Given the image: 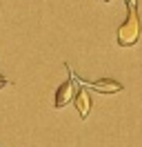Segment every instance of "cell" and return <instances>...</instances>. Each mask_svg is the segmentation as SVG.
Masks as SVG:
<instances>
[{
	"instance_id": "cell-1",
	"label": "cell",
	"mask_w": 142,
	"mask_h": 147,
	"mask_svg": "<svg viewBox=\"0 0 142 147\" xmlns=\"http://www.w3.org/2000/svg\"><path fill=\"white\" fill-rule=\"evenodd\" d=\"M127 2V18L118 29V45L120 47H133L140 38L142 25L138 16V0H124Z\"/></svg>"
},
{
	"instance_id": "cell-2",
	"label": "cell",
	"mask_w": 142,
	"mask_h": 147,
	"mask_svg": "<svg viewBox=\"0 0 142 147\" xmlns=\"http://www.w3.org/2000/svg\"><path fill=\"white\" fill-rule=\"evenodd\" d=\"M73 96H76V78H69V80H64V83L58 87V92H56V109H62L64 105H69L73 100Z\"/></svg>"
},
{
	"instance_id": "cell-3",
	"label": "cell",
	"mask_w": 142,
	"mask_h": 147,
	"mask_svg": "<svg viewBox=\"0 0 142 147\" xmlns=\"http://www.w3.org/2000/svg\"><path fill=\"white\" fill-rule=\"evenodd\" d=\"M82 85H87L89 89H93V92H100V94H118L122 92V85L118 83V80H111V78H100V80H80Z\"/></svg>"
},
{
	"instance_id": "cell-4",
	"label": "cell",
	"mask_w": 142,
	"mask_h": 147,
	"mask_svg": "<svg viewBox=\"0 0 142 147\" xmlns=\"http://www.w3.org/2000/svg\"><path fill=\"white\" fill-rule=\"evenodd\" d=\"M73 102H76V109L80 111V118H87L89 111H91V94L84 87H80V89H76Z\"/></svg>"
},
{
	"instance_id": "cell-5",
	"label": "cell",
	"mask_w": 142,
	"mask_h": 147,
	"mask_svg": "<svg viewBox=\"0 0 142 147\" xmlns=\"http://www.w3.org/2000/svg\"><path fill=\"white\" fill-rule=\"evenodd\" d=\"M2 87H7V78H2V76H0V89H2Z\"/></svg>"
},
{
	"instance_id": "cell-6",
	"label": "cell",
	"mask_w": 142,
	"mask_h": 147,
	"mask_svg": "<svg viewBox=\"0 0 142 147\" xmlns=\"http://www.w3.org/2000/svg\"><path fill=\"white\" fill-rule=\"evenodd\" d=\"M104 2H109V0H104Z\"/></svg>"
}]
</instances>
